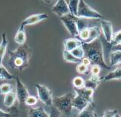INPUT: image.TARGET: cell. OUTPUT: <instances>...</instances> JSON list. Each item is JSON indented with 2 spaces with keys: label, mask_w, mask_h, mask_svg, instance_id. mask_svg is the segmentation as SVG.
Segmentation results:
<instances>
[{
  "label": "cell",
  "mask_w": 121,
  "mask_h": 117,
  "mask_svg": "<svg viewBox=\"0 0 121 117\" xmlns=\"http://www.w3.org/2000/svg\"><path fill=\"white\" fill-rule=\"evenodd\" d=\"M38 102V98L34 96H28V97L26 100V105L27 106H34L37 104Z\"/></svg>",
  "instance_id": "obj_31"
},
{
  "label": "cell",
  "mask_w": 121,
  "mask_h": 117,
  "mask_svg": "<svg viewBox=\"0 0 121 117\" xmlns=\"http://www.w3.org/2000/svg\"><path fill=\"white\" fill-rule=\"evenodd\" d=\"M16 95H17V100L18 101L19 107L22 108H24L26 106V100L30 96L29 91H28L26 86L25 85L21 80L19 79L18 77L16 78Z\"/></svg>",
  "instance_id": "obj_8"
},
{
  "label": "cell",
  "mask_w": 121,
  "mask_h": 117,
  "mask_svg": "<svg viewBox=\"0 0 121 117\" xmlns=\"http://www.w3.org/2000/svg\"><path fill=\"white\" fill-rule=\"evenodd\" d=\"M63 58L65 61L69 62V63L78 64L81 61V59H79V58H77L76 57H74V56L70 53V51L65 50V49H64V52H63Z\"/></svg>",
  "instance_id": "obj_24"
},
{
  "label": "cell",
  "mask_w": 121,
  "mask_h": 117,
  "mask_svg": "<svg viewBox=\"0 0 121 117\" xmlns=\"http://www.w3.org/2000/svg\"><path fill=\"white\" fill-rule=\"evenodd\" d=\"M73 85L74 88H83L85 86V80L81 77H76L73 80Z\"/></svg>",
  "instance_id": "obj_30"
},
{
  "label": "cell",
  "mask_w": 121,
  "mask_h": 117,
  "mask_svg": "<svg viewBox=\"0 0 121 117\" xmlns=\"http://www.w3.org/2000/svg\"><path fill=\"white\" fill-rule=\"evenodd\" d=\"M11 116V115L9 112H4L3 110L0 109V117H10Z\"/></svg>",
  "instance_id": "obj_35"
},
{
  "label": "cell",
  "mask_w": 121,
  "mask_h": 117,
  "mask_svg": "<svg viewBox=\"0 0 121 117\" xmlns=\"http://www.w3.org/2000/svg\"><path fill=\"white\" fill-rule=\"evenodd\" d=\"M81 63L84 64L85 65L88 66V67H90L91 65H92V63H91L90 60L88 59V57H84L83 58H82L81 61Z\"/></svg>",
  "instance_id": "obj_34"
},
{
  "label": "cell",
  "mask_w": 121,
  "mask_h": 117,
  "mask_svg": "<svg viewBox=\"0 0 121 117\" xmlns=\"http://www.w3.org/2000/svg\"><path fill=\"white\" fill-rule=\"evenodd\" d=\"M51 11L59 17L64 16V15L71 13L69 5L65 0H57L55 5L52 7Z\"/></svg>",
  "instance_id": "obj_9"
},
{
  "label": "cell",
  "mask_w": 121,
  "mask_h": 117,
  "mask_svg": "<svg viewBox=\"0 0 121 117\" xmlns=\"http://www.w3.org/2000/svg\"><path fill=\"white\" fill-rule=\"evenodd\" d=\"M82 42L80 41L78 38H68L64 41V49L68 51H71L72 49L77 48V46L81 45Z\"/></svg>",
  "instance_id": "obj_17"
},
{
  "label": "cell",
  "mask_w": 121,
  "mask_h": 117,
  "mask_svg": "<svg viewBox=\"0 0 121 117\" xmlns=\"http://www.w3.org/2000/svg\"><path fill=\"white\" fill-rule=\"evenodd\" d=\"M81 45L85 52V57L90 60L92 65L96 64L102 69H111L112 67H110L104 61L103 44L100 38H96V40L89 43L82 42Z\"/></svg>",
  "instance_id": "obj_2"
},
{
  "label": "cell",
  "mask_w": 121,
  "mask_h": 117,
  "mask_svg": "<svg viewBox=\"0 0 121 117\" xmlns=\"http://www.w3.org/2000/svg\"><path fill=\"white\" fill-rule=\"evenodd\" d=\"M100 34L101 30L100 29V27L98 26H94L85 28L81 31H79L77 38H78L83 43H89L96 40V38H100Z\"/></svg>",
  "instance_id": "obj_5"
},
{
  "label": "cell",
  "mask_w": 121,
  "mask_h": 117,
  "mask_svg": "<svg viewBox=\"0 0 121 117\" xmlns=\"http://www.w3.org/2000/svg\"><path fill=\"white\" fill-rule=\"evenodd\" d=\"M37 88V94H38V100L42 102L46 106H53V91L45 85L35 84Z\"/></svg>",
  "instance_id": "obj_7"
},
{
  "label": "cell",
  "mask_w": 121,
  "mask_h": 117,
  "mask_svg": "<svg viewBox=\"0 0 121 117\" xmlns=\"http://www.w3.org/2000/svg\"><path fill=\"white\" fill-rule=\"evenodd\" d=\"M102 82V77H100V75H91V77L88 80L85 81V86L84 87L91 88V89H96V88L100 85V84Z\"/></svg>",
  "instance_id": "obj_14"
},
{
  "label": "cell",
  "mask_w": 121,
  "mask_h": 117,
  "mask_svg": "<svg viewBox=\"0 0 121 117\" xmlns=\"http://www.w3.org/2000/svg\"><path fill=\"white\" fill-rule=\"evenodd\" d=\"M17 100H17L16 92L11 91V92L4 95L3 104L5 105L6 108H12L13 106L15 104Z\"/></svg>",
  "instance_id": "obj_18"
},
{
  "label": "cell",
  "mask_w": 121,
  "mask_h": 117,
  "mask_svg": "<svg viewBox=\"0 0 121 117\" xmlns=\"http://www.w3.org/2000/svg\"><path fill=\"white\" fill-rule=\"evenodd\" d=\"M76 17L85 18H92V19H104V17L100 13L92 9L91 6L85 3V0H79L77 11Z\"/></svg>",
  "instance_id": "obj_4"
},
{
  "label": "cell",
  "mask_w": 121,
  "mask_h": 117,
  "mask_svg": "<svg viewBox=\"0 0 121 117\" xmlns=\"http://www.w3.org/2000/svg\"><path fill=\"white\" fill-rule=\"evenodd\" d=\"M49 18V15L47 14H32L26 18L24 21L22 22L21 26L25 27L26 26H30V25H34L36 23H38L42 21H44L45 19Z\"/></svg>",
  "instance_id": "obj_11"
},
{
  "label": "cell",
  "mask_w": 121,
  "mask_h": 117,
  "mask_svg": "<svg viewBox=\"0 0 121 117\" xmlns=\"http://www.w3.org/2000/svg\"><path fill=\"white\" fill-rule=\"evenodd\" d=\"M13 79H14V76L8 72V70L3 65V64L0 63V81Z\"/></svg>",
  "instance_id": "obj_23"
},
{
  "label": "cell",
  "mask_w": 121,
  "mask_h": 117,
  "mask_svg": "<svg viewBox=\"0 0 121 117\" xmlns=\"http://www.w3.org/2000/svg\"><path fill=\"white\" fill-rule=\"evenodd\" d=\"M75 93L77 95L83 96L84 98H85L87 100H88L91 104H93V94H94V90L91 89V88H88L85 87L83 88H74Z\"/></svg>",
  "instance_id": "obj_13"
},
{
  "label": "cell",
  "mask_w": 121,
  "mask_h": 117,
  "mask_svg": "<svg viewBox=\"0 0 121 117\" xmlns=\"http://www.w3.org/2000/svg\"><path fill=\"white\" fill-rule=\"evenodd\" d=\"M60 19L62 22L63 25L65 26L67 30L69 31V33L70 34V35L73 38H77L79 30L77 22V17L70 13V14L60 17Z\"/></svg>",
  "instance_id": "obj_6"
},
{
  "label": "cell",
  "mask_w": 121,
  "mask_h": 117,
  "mask_svg": "<svg viewBox=\"0 0 121 117\" xmlns=\"http://www.w3.org/2000/svg\"><path fill=\"white\" fill-rule=\"evenodd\" d=\"M101 69L102 68H101L99 65H96V64L92 65H91V68L89 69L91 75H95V76L100 75Z\"/></svg>",
  "instance_id": "obj_32"
},
{
  "label": "cell",
  "mask_w": 121,
  "mask_h": 117,
  "mask_svg": "<svg viewBox=\"0 0 121 117\" xmlns=\"http://www.w3.org/2000/svg\"><path fill=\"white\" fill-rule=\"evenodd\" d=\"M77 72L79 73L80 74H83V75H88L89 74V67L85 65L82 63H78V65H77Z\"/></svg>",
  "instance_id": "obj_29"
},
{
  "label": "cell",
  "mask_w": 121,
  "mask_h": 117,
  "mask_svg": "<svg viewBox=\"0 0 121 117\" xmlns=\"http://www.w3.org/2000/svg\"><path fill=\"white\" fill-rule=\"evenodd\" d=\"M110 44L112 45H116L121 44V31L120 30H118L115 34L113 33Z\"/></svg>",
  "instance_id": "obj_28"
},
{
  "label": "cell",
  "mask_w": 121,
  "mask_h": 117,
  "mask_svg": "<svg viewBox=\"0 0 121 117\" xmlns=\"http://www.w3.org/2000/svg\"><path fill=\"white\" fill-rule=\"evenodd\" d=\"M70 53L74 57L79 58V59H82V58L85 57V52H84V49L82 48V45H80V46H77V48L72 49L70 51Z\"/></svg>",
  "instance_id": "obj_25"
},
{
  "label": "cell",
  "mask_w": 121,
  "mask_h": 117,
  "mask_svg": "<svg viewBox=\"0 0 121 117\" xmlns=\"http://www.w3.org/2000/svg\"><path fill=\"white\" fill-rule=\"evenodd\" d=\"M100 28L101 31L103 32V34L104 36L106 42L108 43L111 42L112 34H113V26L111 22L101 19L100 21Z\"/></svg>",
  "instance_id": "obj_10"
},
{
  "label": "cell",
  "mask_w": 121,
  "mask_h": 117,
  "mask_svg": "<svg viewBox=\"0 0 121 117\" xmlns=\"http://www.w3.org/2000/svg\"><path fill=\"white\" fill-rule=\"evenodd\" d=\"M121 62V50H112L110 53V67L120 65Z\"/></svg>",
  "instance_id": "obj_20"
},
{
  "label": "cell",
  "mask_w": 121,
  "mask_h": 117,
  "mask_svg": "<svg viewBox=\"0 0 121 117\" xmlns=\"http://www.w3.org/2000/svg\"><path fill=\"white\" fill-rule=\"evenodd\" d=\"M42 1L44 2L45 4H47V5H51V4L54 2V0H42Z\"/></svg>",
  "instance_id": "obj_36"
},
{
  "label": "cell",
  "mask_w": 121,
  "mask_h": 117,
  "mask_svg": "<svg viewBox=\"0 0 121 117\" xmlns=\"http://www.w3.org/2000/svg\"><path fill=\"white\" fill-rule=\"evenodd\" d=\"M75 94L67 92L63 96H55L53 98V106L57 108L60 114L69 116L73 113V100Z\"/></svg>",
  "instance_id": "obj_3"
},
{
  "label": "cell",
  "mask_w": 121,
  "mask_h": 117,
  "mask_svg": "<svg viewBox=\"0 0 121 117\" xmlns=\"http://www.w3.org/2000/svg\"><path fill=\"white\" fill-rule=\"evenodd\" d=\"M14 42L18 45H23L26 42V34L25 27L20 26L14 36Z\"/></svg>",
  "instance_id": "obj_21"
},
{
  "label": "cell",
  "mask_w": 121,
  "mask_h": 117,
  "mask_svg": "<svg viewBox=\"0 0 121 117\" xmlns=\"http://www.w3.org/2000/svg\"><path fill=\"white\" fill-rule=\"evenodd\" d=\"M103 117H120L117 110H107L104 112Z\"/></svg>",
  "instance_id": "obj_33"
},
{
  "label": "cell",
  "mask_w": 121,
  "mask_h": 117,
  "mask_svg": "<svg viewBox=\"0 0 121 117\" xmlns=\"http://www.w3.org/2000/svg\"><path fill=\"white\" fill-rule=\"evenodd\" d=\"M2 37H3V40H2V42L0 44V63H3V60L4 56H5L8 45V40L6 38V33H3Z\"/></svg>",
  "instance_id": "obj_22"
},
{
  "label": "cell",
  "mask_w": 121,
  "mask_h": 117,
  "mask_svg": "<svg viewBox=\"0 0 121 117\" xmlns=\"http://www.w3.org/2000/svg\"><path fill=\"white\" fill-rule=\"evenodd\" d=\"M27 116L29 117H49L51 115L48 113L44 108L42 107L32 108L28 112Z\"/></svg>",
  "instance_id": "obj_15"
},
{
  "label": "cell",
  "mask_w": 121,
  "mask_h": 117,
  "mask_svg": "<svg viewBox=\"0 0 121 117\" xmlns=\"http://www.w3.org/2000/svg\"><path fill=\"white\" fill-rule=\"evenodd\" d=\"M9 55L8 66L11 69L22 71L29 65L30 57L32 56V52L28 45H19V46L15 50H8Z\"/></svg>",
  "instance_id": "obj_1"
},
{
  "label": "cell",
  "mask_w": 121,
  "mask_h": 117,
  "mask_svg": "<svg viewBox=\"0 0 121 117\" xmlns=\"http://www.w3.org/2000/svg\"><path fill=\"white\" fill-rule=\"evenodd\" d=\"M89 104H91L89 101L87 100L85 98H84L83 96H80V95H77V94H75L74 98L73 100V108H76V109L78 110L79 112L85 109Z\"/></svg>",
  "instance_id": "obj_12"
},
{
  "label": "cell",
  "mask_w": 121,
  "mask_h": 117,
  "mask_svg": "<svg viewBox=\"0 0 121 117\" xmlns=\"http://www.w3.org/2000/svg\"><path fill=\"white\" fill-rule=\"evenodd\" d=\"M14 89V86L9 83H3L0 85V94L5 95L6 93L11 92Z\"/></svg>",
  "instance_id": "obj_26"
},
{
  "label": "cell",
  "mask_w": 121,
  "mask_h": 117,
  "mask_svg": "<svg viewBox=\"0 0 121 117\" xmlns=\"http://www.w3.org/2000/svg\"><path fill=\"white\" fill-rule=\"evenodd\" d=\"M121 78V67L118 65L115 69L112 70L104 77H102V81H108L112 80H120Z\"/></svg>",
  "instance_id": "obj_16"
},
{
  "label": "cell",
  "mask_w": 121,
  "mask_h": 117,
  "mask_svg": "<svg viewBox=\"0 0 121 117\" xmlns=\"http://www.w3.org/2000/svg\"><path fill=\"white\" fill-rule=\"evenodd\" d=\"M96 107V104H89L85 109L79 112L77 116L79 117H96L97 114L94 111V108Z\"/></svg>",
  "instance_id": "obj_19"
},
{
  "label": "cell",
  "mask_w": 121,
  "mask_h": 117,
  "mask_svg": "<svg viewBox=\"0 0 121 117\" xmlns=\"http://www.w3.org/2000/svg\"><path fill=\"white\" fill-rule=\"evenodd\" d=\"M78 3H79V0H68V5L70 9L71 14H73L74 16L77 15Z\"/></svg>",
  "instance_id": "obj_27"
}]
</instances>
